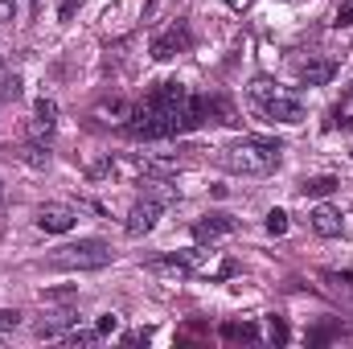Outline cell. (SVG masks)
<instances>
[{"label": "cell", "mask_w": 353, "mask_h": 349, "mask_svg": "<svg viewBox=\"0 0 353 349\" xmlns=\"http://www.w3.org/2000/svg\"><path fill=\"white\" fill-rule=\"evenodd\" d=\"M263 329H267V341H275V346L288 341V325H283V317H267Z\"/></svg>", "instance_id": "18"}, {"label": "cell", "mask_w": 353, "mask_h": 349, "mask_svg": "<svg viewBox=\"0 0 353 349\" xmlns=\"http://www.w3.org/2000/svg\"><path fill=\"white\" fill-rule=\"evenodd\" d=\"M247 94H251V103L263 111L271 123H304V115H308L296 94H288L283 87H275L271 79H255V83L247 87Z\"/></svg>", "instance_id": "2"}, {"label": "cell", "mask_w": 353, "mask_h": 349, "mask_svg": "<svg viewBox=\"0 0 353 349\" xmlns=\"http://www.w3.org/2000/svg\"><path fill=\"white\" fill-rule=\"evenodd\" d=\"M222 165L230 173H247V177L271 173L279 165V144L275 140H259V136H243L230 148H222Z\"/></svg>", "instance_id": "1"}, {"label": "cell", "mask_w": 353, "mask_h": 349, "mask_svg": "<svg viewBox=\"0 0 353 349\" xmlns=\"http://www.w3.org/2000/svg\"><path fill=\"white\" fill-rule=\"evenodd\" d=\"M107 263H111V247L103 239H83V243H70L58 255H50L54 271H94V267H107Z\"/></svg>", "instance_id": "3"}, {"label": "cell", "mask_w": 353, "mask_h": 349, "mask_svg": "<svg viewBox=\"0 0 353 349\" xmlns=\"http://www.w3.org/2000/svg\"><path fill=\"white\" fill-rule=\"evenodd\" d=\"M132 111H136V103H128V99H103L99 107H94V119H103V123H128L132 119Z\"/></svg>", "instance_id": "11"}, {"label": "cell", "mask_w": 353, "mask_h": 349, "mask_svg": "<svg viewBox=\"0 0 353 349\" xmlns=\"http://www.w3.org/2000/svg\"><path fill=\"white\" fill-rule=\"evenodd\" d=\"M333 25H337V29H345V25H353V4H345V8L337 12V21H333Z\"/></svg>", "instance_id": "26"}, {"label": "cell", "mask_w": 353, "mask_h": 349, "mask_svg": "<svg viewBox=\"0 0 353 349\" xmlns=\"http://www.w3.org/2000/svg\"><path fill=\"white\" fill-rule=\"evenodd\" d=\"M54 128H58V103L54 99H37V107H33V132L50 136Z\"/></svg>", "instance_id": "12"}, {"label": "cell", "mask_w": 353, "mask_h": 349, "mask_svg": "<svg viewBox=\"0 0 353 349\" xmlns=\"http://www.w3.org/2000/svg\"><path fill=\"white\" fill-rule=\"evenodd\" d=\"M74 222H79L74 206L50 201V206H41V210H37V226H41L46 235H66V230H74Z\"/></svg>", "instance_id": "5"}, {"label": "cell", "mask_w": 353, "mask_h": 349, "mask_svg": "<svg viewBox=\"0 0 353 349\" xmlns=\"http://www.w3.org/2000/svg\"><path fill=\"white\" fill-rule=\"evenodd\" d=\"M308 222H312V230L325 235V239H337V235L345 230V222H341V214H337L333 206H316V210L308 214Z\"/></svg>", "instance_id": "10"}, {"label": "cell", "mask_w": 353, "mask_h": 349, "mask_svg": "<svg viewBox=\"0 0 353 349\" xmlns=\"http://www.w3.org/2000/svg\"><path fill=\"white\" fill-rule=\"evenodd\" d=\"M267 230H271L275 239L288 235V214H283V210H271V214H267Z\"/></svg>", "instance_id": "21"}, {"label": "cell", "mask_w": 353, "mask_h": 349, "mask_svg": "<svg viewBox=\"0 0 353 349\" xmlns=\"http://www.w3.org/2000/svg\"><path fill=\"white\" fill-rule=\"evenodd\" d=\"M94 329H99V337H107V333H115V329H119V321L107 312V317H99V325H94Z\"/></svg>", "instance_id": "22"}, {"label": "cell", "mask_w": 353, "mask_h": 349, "mask_svg": "<svg viewBox=\"0 0 353 349\" xmlns=\"http://www.w3.org/2000/svg\"><path fill=\"white\" fill-rule=\"evenodd\" d=\"M181 50H189V25H185V21H176V25H169L161 37H152V58H157V62H169Z\"/></svg>", "instance_id": "6"}, {"label": "cell", "mask_w": 353, "mask_h": 349, "mask_svg": "<svg viewBox=\"0 0 353 349\" xmlns=\"http://www.w3.org/2000/svg\"><path fill=\"white\" fill-rule=\"evenodd\" d=\"M161 214H165V206H161L157 197H144V201H136V206H132V214H128L123 230H128L132 239H140V235H148V230L161 222Z\"/></svg>", "instance_id": "4"}, {"label": "cell", "mask_w": 353, "mask_h": 349, "mask_svg": "<svg viewBox=\"0 0 353 349\" xmlns=\"http://www.w3.org/2000/svg\"><path fill=\"white\" fill-rule=\"evenodd\" d=\"M17 21V0H0V25Z\"/></svg>", "instance_id": "24"}, {"label": "cell", "mask_w": 353, "mask_h": 349, "mask_svg": "<svg viewBox=\"0 0 353 349\" xmlns=\"http://www.w3.org/2000/svg\"><path fill=\"white\" fill-rule=\"evenodd\" d=\"M234 230H239V218H230V214H205V218H197L193 239L197 243H218V239H226Z\"/></svg>", "instance_id": "7"}, {"label": "cell", "mask_w": 353, "mask_h": 349, "mask_svg": "<svg viewBox=\"0 0 353 349\" xmlns=\"http://www.w3.org/2000/svg\"><path fill=\"white\" fill-rule=\"evenodd\" d=\"M337 185H341L337 177H308V181L300 185V193H304V197H329V193H337Z\"/></svg>", "instance_id": "15"}, {"label": "cell", "mask_w": 353, "mask_h": 349, "mask_svg": "<svg viewBox=\"0 0 353 349\" xmlns=\"http://www.w3.org/2000/svg\"><path fill=\"white\" fill-rule=\"evenodd\" d=\"M350 103H353V87H350Z\"/></svg>", "instance_id": "30"}, {"label": "cell", "mask_w": 353, "mask_h": 349, "mask_svg": "<svg viewBox=\"0 0 353 349\" xmlns=\"http://www.w3.org/2000/svg\"><path fill=\"white\" fill-rule=\"evenodd\" d=\"M37 300H41V304H70V300H74V288H41Z\"/></svg>", "instance_id": "17"}, {"label": "cell", "mask_w": 353, "mask_h": 349, "mask_svg": "<svg viewBox=\"0 0 353 349\" xmlns=\"http://www.w3.org/2000/svg\"><path fill=\"white\" fill-rule=\"evenodd\" d=\"M321 279H325V288H329L333 296H341V300H353V271H325Z\"/></svg>", "instance_id": "14"}, {"label": "cell", "mask_w": 353, "mask_h": 349, "mask_svg": "<svg viewBox=\"0 0 353 349\" xmlns=\"http://www.w3.org/2000/svg\"><path fill=\"white\" fill-rule=\"evenodd\" d=\"M333 79H337V62H329V58L300 66V83H304V87H329Z\"/></svg>", "instance_id": "9"}, {"label": "cell", "mask_w": 353, "mask_h": 349, "mask_svg": "<svg viewBox=\"0 0 353 349\" xmlns=\"http://www.w3.org/2000/svg\"><path fill=\"white\" fill-rule=\"evenodd\" d=\"M0 201H4V185H0Z\"/></svg>", "instance_id": "29"}, {"label": "cell", "mask_w": 353, "mask_h": 349, "mask_svg": "<svg viewBox=\"0 0 353 349\" xmlns=\"http://www.w3.org/2000/svg\"><path fill=\"white\" fill-rule=\"evenodd\" d=\"M79 4H83V0H58V21H70Z\"/></svg>", "instance_id": "23"}, {"label": "cell", "mask_w": 353, "mask_h": 349, "mask_svg": "<svg viewBox=\"0 0 353 349\" xmlns=\"http://www.w3.org/2000/svg\"><path fill=\"white\" fill-rule=\"evenodd\" d=\"M222 337H226V341L255 346V341H259V325H251V321H226V325H222Z\"/></svg>", "instance_id": "13"}, {"label": "cell", "mask_w": 353, "mask_h": 349, "mask_svg": "<svg viewBox=\"0 0 353 349\" xmlns=\"http://www.w3.org/2000/svg\"><path fill=\"white\" fill-rule=\"evenodd\" d=\"M193 251L189 255H161V259H148V271L152 275H169V279H185L189 271H193Z\"/></svg>", "instance_id": "8"}, {"label": "cell", "mask_w": 353, "mask_h": 349, "mask_svg": "<svg viewBox=\"0 0 353 349\" xmlns=\"http://www.w3.org/2000/svg\"><path fill=\"white\" fill-rule=\"evenodd\" d=\"M226 4H230V8H247L251 0H226Z\"/></svg>", "instance_id": "28"}, {"label": "cell", "mask_w": 353, "mask_h": 349, "mask_svg": "<svg viewBox=\"0 0 353 349\" xmlns=\"http://www.w3.org/2000/svg\"><path fill=\"white\" fill-rule=\"evenodd\" d=\"M21 161L33 165V169H46V165H50V148H46V144H25V148H21Z\"/></svg>", "instance_id": "16"}, {"label": "cell", "mask_w": 353, "mask_h": 349, "mask_svg": "<svg viewBox=\"0 0 353 349\" xmlns=\"http://www.w3.org/2000/svg\"><path fill=\"white\" fill-rule=\"evenodd\" d=\"M62 341H66V346H94V341H99V329H74V333H66Z\"/></svg>", "instance_id": "19"}, {"label": "cell", "mask_w": 353, "mask_h": 349, "mask_svg": "<svg viewBox=\"0 0 353 349\" xmlns=\"http://www.w3.org/2000/svg\"><path fill=\"white\" fill-rule=\"evenodd\" d=\"M21 325V312H8V308H0V329H17Z\"/></svg>", "instance_id": "25"}, {"label": "cell", "mask_w": 353, "mask_h": 349, "mask_svg": "<svg viewBox=\"0 0 353 349\" xmlns=\"http://www.w3.org/2000/svg\"><path fill=\"white\" fill-rule=\"evenodd\" d=\"M140 341H148V329H144V333H128V337H123V346H140Z\"/></svg>", "instance_id": "27"}, {"label": "cell", "mask_w": 353, "mask_h": 349, "mask_svg": "<svg viewBox=\"0 0 353 349\" xmlns=\"http://www.w3.org/2000/svg\"><path fill=\"white\" fill-rule=\"evenodd\" d=\"M0 99H21V79L17 74H0Z\"/></svg>", "instance_id": "20"}]
</instances>
